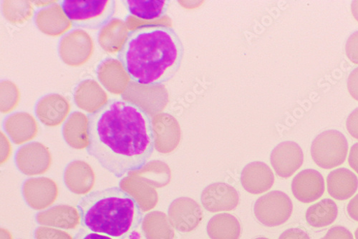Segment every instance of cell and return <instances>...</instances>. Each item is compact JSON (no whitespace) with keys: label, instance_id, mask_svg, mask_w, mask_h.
<instances>
[{"label":"cell","instance_id":"cell-35","mask_svg":"<svg viewBox=\"0 0 358 239\" xmlns=\"http://www.w3.org/2000/svg\"><path fill=\"white\" fill-rule=\"evenodd\" d=\"M1 144H2V162L3 164L10 158L12 152V146L7 136L1 132Z\"/></svg>","mask_w":358,"mask_h":239},{"label":"cell","instance_id":"cell-38","mask_svg":"<svg viewBox=\"0 0 358 239\" xmlns=\"http://www.w3.org/2000/svg\"><path fill=\"white\" fill-rule=\"evenodd\" d=\"M33 4L38 8H48L58 3V1H32Z\"/></svg>","mask_w":358,"mask_h":239},{"label":"cell","instance_id":"cell-13","mask_svg":"<svg viewBox=\"0 0 358 239\" xmlns=\"http://www.w3.org/2000/svg\"><path fill=\"white\" fill-rule=\"evenodd\" d=\"M34 20L40 31L50 37L65 35L73 26L59 2L40 9L36 13Z\"/></svg>","mask_w":358,"mask_h":239},{"label":"cell","instance_id":"cell-41","mask_svg":"<svg viewBox=\"0 0 358 239\" xmlns=\"http://www.w3.org/2000/svg\"><path fill=\"white\" fill-rule=\"evenodd\" d=\"M255 239H268V238H264V237H259V238H257Z\"/></svg>","mask_w":358,"mask_h":239},{"label":"cell","instance_id":"cell-39","mask_svg":"<svg viewBox=\"0 0 358 239\" xmlns=\"http://www.w3.org/2000/svg\"><path fill=\"white\" fill-rule=\"evenodd\" d=\"M352 13L357 21H358V1H354L351 5Z\"/></svg>","mask_w":358,"mask_h":239},{"label":"cell","instance_id":"cell-1","mask_svg":"<svg viewBox=\"0 0 358 239\" xmlns=\"http://www.w3.org/2000/svg\"><path fill=\"white\" fill-rule=\"evenodd\" d=\"M87 154L108 172L122 178L141 169L155 148L152 120L141 106L109 100L89 114Z\"/></svg>","mask_w":358,"mask_h":239},{"label":"cell","instance_id":"cell-15","mask_svg":"<svg viewBox=\"0 0 358 239\" xmlns=\"http://www.w3.org/2000/svg\"><path fill=\"white\" fill-rule=\"evenodd\" d=\"M241 184L250 194L259 195L270 190L275 183V175L270 167L264 163L248 165L241 174Z\"/></svg>","mask_w":358,"mask_h":239},{"label":"cell","instance_id":"cell-14","mask_svg":"<svg viewBox=\"0 0 358 239\" xmlns=\"http://www.w3.org/2000/svg\"><path fill=\"white\" fill-rule=\"evenodd\" d=\"M97 77L108 92L114 95L124 94L131 78L117 59L107 58L97 68Z\"/></svg>","mask_w":358,"mask_h":239},{"label":"cell","instance_id":"cell-22","mask_svg":"<svg viewBox=\"0 0 358 239\" xmlns=\"http://www.w3.org/2000/svg\"><path fill=\"white\" fill-rule=\"evenodd\" d=\"M87 124L88 117L82 113L74 112L69 116L63 128L64 139L69 145L76 149L87 147Z\"/></svg>","mask_w":358,"mask_h":239},{"label":"cell","instance_id":"cell-25","mask_svg":"<svg viewBox=\"0 0 358 239\" xmlns=\"http://www.w3.org/2000/svg\"><path fill=\"white\" fill-rule=\"evenodd\" d=\"M143 222L148 239H174L175 232L165 214L153 212Z\"/></svg>","mask_w":358,"mask_h":239},{"label":"cell","instance_id":"cell-31","mask_svg":"<svg viewBox=\"0 0 358 239\" xmlns=\"http://www.w3.org/2000/svg\"><path fill=\"white\" fill-rule=\"evenodd\" d=\"M346 129L352 138L358 140V108H355L348 117Z\"/></svg>","mask_w":358,"mask_h":239},{"label":"cell","instance_id":"cell-10","mask_svg":"<svg viewBox=\"0 0 358 239\" xmlns=\"http://www.w3.org/2000/svg\"><path fill=\"white\" fill-rule=\"evenodd\" d=\"M325 184L322 174L314 169L303 170L292 182L294 197L303 203L315 202L322 196Z\"/></svg>","mask_w":358,"mask_h":239},{"label":"cell","instance_id":"cell-18","mask_svg":"<svg viewBox=\"0 0 358 239\" xmlns=\"http://www.w3.org/2000/svg\"><path fill=\"white\" fill-rule=\"evenodd\" d=\"M328 194L338 201L350 198L358 188V178L356 175L345 168H337L327 177Z\"/></svg>","mask_w":358,"mask_h":239},{"label":"cell","instance_id":"cell-16","mask_svg":"<svg viewBox=\"0 0 358 239\" xmlns=\"http://www.w3.org/2000/svg\"><path fill=\"white\" fill-rule=\"evenodd\" d=\"M74 101L78 108L93 113L103 106L108 101V95L94 80L82 81L75 89Z\"/></svg>","mask_w":358,"mask_h":239},{"label":"cell","instance_id":"cell-28","mask_svg":"<svg viewBox=\"0 0 358 239\" xmlns=\"http://www.w3.org/2000/svg\"><path fill=\"white\" fill-rule=\"evenodd\" d=\"M0 96H1V112L8 113L18 106L21 94L16 84L10 80H4L0 85Z\"/></svg>","mask_w":358,"mask_h":239},{"label":"cell","instance_id":"cell-6","mask_svg":"<svg viewBox=\"0 0 358 239\" xmlns=\"http://www.w3.org/2000/svg\"><path fill=\"white\" fill-rule=\"evenodd\" d=\"M293 203L284 192L273 191L261 196L254 206L256 219L267 227H277L284 224L291 217Z\"/></svg>","mask_w":358,"mask_h":239},{"label":"cell","instance_id":"cell-23","mask_svg":"<svg viewBox=\"0 0 358 239\" xmlns=\"http://www.w3.org/2000/svg\"><path fill=\"white\" fill-rule=\"evenodd\" d=\"M206 231L211 239H238L242 233L240 222L227 213L214 216L208 221Z\"/></svg>","mask_w":358,"mask_h":239},{"label":"cell","instance_id":"cell-2","mask_svg":"<svg viewBox=\"0 0 358 239\" xmlns=\"http://www.w3.org/2000/svg\"><path fill=\"white\" fill-rule=\"evenodd\" d=\"M182 42L169 26L150 24L130 31L117 58L134 82L145 86L167 82L180 68Z\"/></svg>","mask_w":358,"mask_h":239},{"label":"cell","instance_id":"cell-19","mask_svg":"<svg viewBox=\"0 0 358 239\" xmlns=\"http://www.w3.org/2000/svg\"><path fill=\"white\" fill-rule=\"evenodd\" d=\"M17 166L22 171L31 169H47L51 163L48 148L42 143H28L18 149L15 154Z\"/></svg>","mask_w":358,"mask_h":239},{"label":"cell","instance_id":"cell-12","mask_svg":"<svg viewBox=\"0 0 358 239\" xmlns=\"http://www.w3.org/2000/svg\"><path fill=\"white\" fill-rule=\"evenodd\" d=\"M39 121L49 127L61 125L71 111L69 101L63 96L52 94L38 100L35 108Z\"/></svg>","mask_w":358,"mask_h":239},{"label":"cell","instance_id":"cell-36","mask_svg":"<svg viewBox=\"0 0 358 239\" xmlns=\"http://www.w3.org/2000/svg\"><path fill=\"white\" fill-rule=\"evenodd\" d=\"M347 212L351 219L358 222V194L355 196L348 203Z\"/></svg>","mask_w":358,"mask_h":239},{"label":"cell","instance_id":"cell-37","mask_svg":"<svg viewBox=\"0 0 358 239\" xmlns=\"http://www.w3.org/2000/svg\"><path fill=\"white\" fill-rule=\"evenodd\" d=\"M348 164L351 168L358 174V143L354 144L350 149Z\"/></svg>","mask_w":358,"mask_h":239},{"label":"cell","instance_id":"cell-21","mask_svg":"<svg viewBox=\"0 0 358 239\" xmlns=\"http://www.w3.org/2000/svg\"><path fill=\"white\" fill-rule=\"evenodd\" d=\"M123 3L130 15L142 22L163 18L170 4L169 0H126Z\"/></svg>","mask_w":358,"mask_h":239},{"label":"cell","instance_id":"cell-3","mask_svg":"<svg viewBox=\"0 0 358 239\" xmlns=\"http://www.w3.org/2000/svg\"><path fill=\"white\" fill-rule=\"evenodd\" d=\"M77 208L83 228L118 239L128 237L143 221L136 199L116 187L88 193Z\"/></svg>","mask_w":358,"mask_h":239},{"label":"cell","instance_id":"cell-26","mask_svg":"<svg viewBox=\"0 0 358 239\" xmlns=\"http://www.w3.org/2000/svg\"><path fill=\"white\" fill-rule=\"evenodd\" d=\"M2 12L8 21L13 24H22L34 14L32 1H2Z\"/></svg>","mask_w":358,"mask_h":239},{"label":"cell","instance_id":"cell-11","mask_svg":"<svg viewBox=\"0 0 358 239\" xmlns=\"http://www.w3.org/2000/svg\"><path fill=\"white\" fill-rule=\"evenodd\" d=\"M304 161L301 147L294 142L286 141L277 146L272 153L271 164L276 174L288 178L300 169Z\"/></svg>","mask_w":358,"mask_h":239},{"label":"cell","instance_id":"cell-20","mask_svg":"<svg viewBox=\"0 0 358 239\" xmlns=\"http://www.w3.org/2000/svg\"><path fill=\"white\" fill-rule=\"evenodd\" d=\"M129 32L125 21L114 18L100 29L98 41L106 52L118 53L126 42Z\"/></svg>","mask_w":358,"mask_h":239},{"label":"cell","instance_id":"cell-29","mask_svg":"<svg viewBox=\"0 0 358 239\" xmlns=\"http://www.w3.org/2000/svg\"><path fill=\"white\" fill-rule=\"evenodd\" d=\"M345 52L350 61L358 65V31L348 38L345 45Z\"/></svg>","mask_w":358,"mask_h":239},{"label":"cell","instance_id":"cell-30","mask_svg":"<svg viewBox=\"0 0 358 239\" xmlns=\"http://www.w3.org/2000/svg\"><path fill=\"white\" fill-rule=\"evenodd\" d=\"M321 239H355L352 233L345 227L336 226L328 230Z\"/></svg>","mask_w":358,"mask_h":239},{"label":"cell","instance_id":"cell-33","mask_svg":"<svg viewBox=\"0 0 358 239\" xmlns=\"http://www.w3.org/2000/svg\"><path fill=\"white\" fill-rule=\"evenodd\" d=\"M347 87L350 96L358 101V67L350 73L347 82Z\"/></svg>","mask_w":358,"mask_h":239},{"label":"cell","instance_id":"cell-8","mask_svg":"<svg viewBox=\"0 0 358 239\" xmlns=\"http://www.w3.org/2000/svg\"><path fill=\"white\" fill-rule=\"evenodd\" d=\"M203 217L201 207L191 198H176L169 208V222L173 228L179 232L189 233L195 230Z\"/></svg>","mask_w":358,"mask_h":239},{"label":"cell","instance_id":"cell-32","mask_svg":"<svg viewBox=\"0 0 358 239\" xmlns=\"http://www.w3.org/2000/svg\"><path fill=\"white\" fill-rule=\"evenodd\" d=\"M278 239H310L308 233L303 228H291L284 231Z\"/></svg>","mask_w":358,"mask_h":239},{"label":"cell","instance_id":"cell-7","mask_svg":"<svg viewBox=\"0 0 358 239\" xmlns=\"http://www.w3.org/2000/svg\"><path fill=\"white\" fill-rule=\"evenodd\" d=\"M94 52V43L86 31L75 29L66 34L58 45V53L67 66L78 68L85 64Z\"/></svg>","mask_w":358,"mask_h":239},{"label":"cell","instance_id":"cell-40","mask_svg":"<svg viewBox=\"0 0 358 239\" xmlns=\"http://www.w3.org/2000/svg\"><path fill=\"white\" fill-rule=\"evenodd\" d=\"M355 239H358V228L355 231Z\"/></svg>","mask_w":358,"mask_h":239},{"label":"cell","instance_id":"cell-9","mask_svg":"<svg viewBox=\"0 0 358 239\" xmlns=\"http://www.w3.org/2000/svg\"><path fill=\"white\" fill-rule=\"evenodd\" d=\"M201 201L208 212H230L237 207L240 196L233 187L224 183H215L205 188Z\"/></svg>","mask_w":358,"mask_h":239},{"label":"cell","instance_id":"cell-4","mask_svg":"<svg viewBox=\"0 0 358 239\" xmlns=\"http://www.w3.org/2000/svg\"><path fill=\"white\" fill-rule=\"evenodd\" d=\"M59 3L73 26L90 29H101L115 11L114 0H64Z\"/></svg>","mask_w":358,"mask_h":239},{"label":"cell","instance_id":"cell-34","mask_svg":"<svg viewBox=\"0 0 358 239\" xmlns=\"http://www.w3.org/2000/svg\"><path fill=\"white\" fill-rule=\"evenodd\" d=\"M73 239H118L108 235L93 232L85 228L78 231Z\"/></svg>","mask_w":358,"mask_h":239},{"label":"cell","instance_id":"cell-24","mask_svg":"<svg viewBox=\"0 0 358 239\" xmlns=\"http://www.w3.org/2000/svg\"><path fill=\"white\" fill-rule=\"evenodd\" d=\"M338 215L336 203L332 199L324 198L308 208L306 219L310 226L322 229L331 225Z\"/></svg>","mask_w":358,"mask_h":239},{"label":"cell","instance_id":"cell-27","mask_svg":"<svg viewBox=\"0 0 358 239\" xmlns=\"http://www.w3.org/2000/svg\"><path fill=\"white\" fill-rule=\"evenodd\" d=\"M143 173H146L147 176L151 177L145 182L155 188H162L167 186L171 181V171L169 166L160 161H154L146 164L141 169Z\"/></svg>","mask_w":358,"mask_h":239},{"label":"cell","instance_id":"cell-17","mask_svg":"<svg viewBox=\"0 0 358 239\" xmlns=\"http://www.w3.org/2000/svg\"><path fill=\"white\" fill-rule=\"evenodd\" d=\"M4 129L17 145L31 140L38 131L36 119L27 113H16L8 116L4 122Z\"/></svg>","mask_w":358,"mask_h":239},{"label":"cell","instance_id":"cell-5","mask_svg":"<svg viewBox=\"0 0 358 239\" xmlns=\"http://www.w3.org/2000/svg\"><path fill=\"white\" fill-rule=\"evenodd\" d=\"M348 153V143L345 136L336 130L320 133L311 145L312 158L323 169H332L342 165Z\"/></svg>","mask_w":358,"mask_h":239}]
</instances>
